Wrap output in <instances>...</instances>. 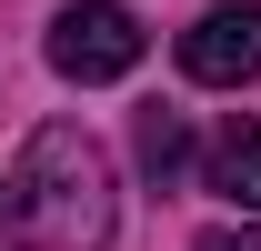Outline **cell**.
I'll use <instances>...</instances> for the list:
<instances>
[{
    "mask_svg": "<svg viewBox=\"0 0 261 251\" xmlns=\"http://www.w3.org/2000/svg\"><path fill=\"white\" fill-rule=\"evenodd\" d=\"M20 221H31V241L50 251H100L111 241V151H100L81 121H40L31 151H20Z\"/></svg>",
    "mask_w": 261,
    "mask_h": 251,
    "instance_id": "6da1fadb",
    "label": "cell"
},
{
    "mask_svg": "<svg viewBox=\"0 0 261 251\" xmlns=\"http://www.w3.org/2000/svg\"><path fill=\"white\" fill-rule=\"evenodd\" d=\"M50 70L61 81H121V70H141V20H130L121 0L50 10Z\"/></svg>",
    "mask_w": 261,
    "mask_h": 251,
    "instance_id": "7a4b0ae2",
    "label": "cell"
},
{
    "mask_svg": "<svg viewBox=\"0 0 261 251\" xmlns=\"http://www.w3.org/2000/svg\"><path fill=\"white\" fill-rule=\"evenodd\" d=\"M181 70H191L201 91H241V81H261V10H251V0L201 10L191 31H181Z\"/></svg>",
    "mask_w": 261,
    "mask_h": 251,
    "instance_id": "3957f363",
    "label": "cell"
},
{
    "mask_svg": "<svg viewBox=\"0 0 261 251\" xmlns=\"http://www.w3.org/2000/svg\"><path fill=\"white\" fill-rule=\"evenodd\" d=\"M191 171H201V191H211V201H231V211H261V121L211 131Z\"/></svg>",
    "mask_w": 261,
    "mask_h": 251,
    "instance_id": "277c9868",
    "label": "cell"
},
{
    "mask_svg": "<svg viewBox=\"0 0 261 251\" xmlns=\"http://www.w3.org/2000/svg\"><path fill=\"white\" fill-rule=\"evenodd\" d=\"M191 121H181V111H141V171H151V181H181V171H191Z\"/></svg>",
    "mask_w": 261,
    "mask_h": 251,
    "instance_id": "5b68a950",
    "label": "cell"
},
{
    "mask_svg": "<svg viewBox=\"0 0 261 251\" xmlns=\"http://www.w3.org/2000/svg\"><path fill=\"white\" fill-rule=\"evenodd\" d=\"M191 251H261V231H201Z\"/></svg>",
    "mask_w": 261,
    "mask_h": 251,
    "instance_id": "8992f818",
    "label": "cell"
},
{
    "mask_svg": "<svg viewBox=\"0 0 261 251\" xmlns=\"http://www.w3.org/2000/svg\"><path fill=\"white\" fill-rule=\"evenodd\" d=\"M20 231V181H0V241Z\"/></svg>",
    "mask_w": 261,
    "mask_h": 251,
    "instance_id": "52a82bcc",
    "label": "cell"
}]
</instances>
